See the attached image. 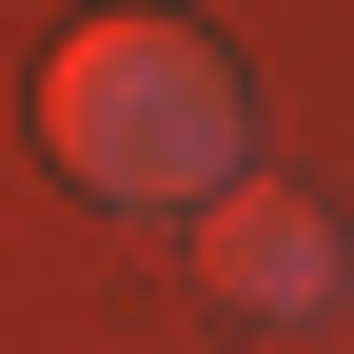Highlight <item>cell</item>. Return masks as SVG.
Segmentation results:
<instances>
[{
  "mask_svg": "<svg viewBox=\"0 0 354 354\" xmlns=\"http://www.w3.org/2000/svg\"><path fill=\"white\" fill-rule=\"evenodd\" d=\"M39 138H59L79 197L118 216H177V197H236V59H216L197 20H79L59 59H39Z\"/></svg>",
  "mask_w": 354,
  "mask_h": 354,
  "instance_id": "cell-1",
  "label": "cell"
},
{
  "mask_svg": "<svg viewBox=\"0 0 354 354\" xmlns=\"http://www.w3.org/2000/svg\"><path fill=\"white\" fill-rule=\"evenodd\" d=\"M335 216L315 197H216V295H236V315H335Z\"/></svg>",
  "mask_w": 354,
  "mask_h": 354,
  "instance_id": "cell-2",
  "label": "cell"
}]
</instances>
